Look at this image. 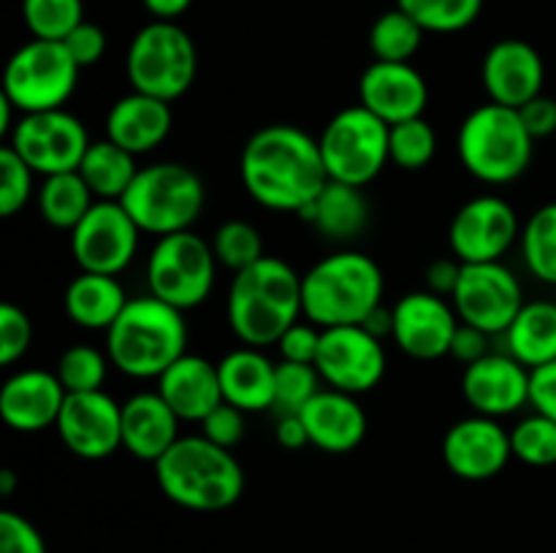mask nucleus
I'll return each instance as SVG.
<instances>
[{
	"mask_svg": "<svg viewBox=\"0 0 556 553\" xmlns=\"http://www.w3.org/2000/svg\"><path fill=\"white\" fill-rule=\"evenodd\" d=\"M90 144L81 119L65 108L20 114L9 133L11 150L41 177L76 171Z\"/></svg>",
	"mask_w": 556,
	"mask_h": 553,
	"instance_id": "12",
	"label": "nucleus"
},
{
	"mask_svg": "<svg viewBox=\"0 0 556 553\" xmlns=\"http://www.w3.org/2000/svg\"><path fill=\"white\" fill-rule=\"evenodd\" d=\"M516 239H521L519 215L508 201L492 193L467 201L448 228L451 255L462 263L503 260Z\"/></svg>",
	"mask_w": 556,
	"mask_h": 553,
	"instance_id": "16",
	"label": "nucleus"
},
{
	"mask_svg": "<svg viewBox=\"0 0 556 553\" xmlns=\"http://www.w3.org/2000/svg\"><path fill=\"white\" fill-rule=\"evenodd\" d=\"M391 312H394L391 339L405 356L416 361H438L448 356L451 342L462 323L451 298L432 291H413L405 293L391 307Z\"/></svg>",
	"mask_w": 556,
	"mask_h": 553,
	"instance_id": "18",
	"label": "nucleus"
},
{
	"mask_svg": "<svg viewBox=\"0 0 556 553\" xmlns=\"http://www.w3.org/2000/svg\"><path fill=\"white\" fill-rule=\"evenodd\" d=\"M462 323L476 325L489 336L505 334L525 307L521 282L503 260L462 263L459 285L451 296Z\"/></svg>",
	"mask_w": 556,
	"mask_h": 553,
	"instance_id": "13",
	"label": "nucleus"
},
{
	"mask_svg": "<svg viewBox=\"0 0 556 553\" xmlns=\"http://www.w3.org/2000/svg\"><path fill=\"white\" fill-rule=\"evenodd\" d=\"M244 415H248V412L223 401L220 407H215V410L201 421V434H204L210 442L233 450L244 439V428H248Z\"/></svg>",
	"mask_w": 556,
	"mask_h": 553,
	"instance_id": "46",
	"label": "nucleus"
},
{
	"mask_svg": "<svg viewBox=\"0 0 556 553\" xmlns=\"http://www.w3.org/2000/svg\"><path fill=\"white\" fill-rule=\"evenodd\" d=\"M65 396L68 394L54 372L22 369L0 388V417L14 432L38 434L43 428H54Z\"/></svg>",
	"mask_w": 556,
	"mask_h": 553,
	"instance_id": "23",
	"label": "nucleus"
},
{
	"mask_svg": "<svg viewBox=\"0 0 556 553\" xmlns=\"http://www.w3.org/2000/svg\"><path fill=\"white\" fill-rule=\"evenodd\" d=\"M239 177L255 204L296 215L329 182L318 139L296 125L255 130L239 157Z\"/></svg>",
	"mask_w": 556,
	"mask_h": 553,
	"instance_id": "1",
	"label": "nucleus"
},
{
	"mask_svg": "<svg viewBox=\"0 0 556 553\" xmlns=\"http://www.w3.org/2000/svg\"><path fill=\"white\" fill-rule=\"evenodd\" d=\"M65 49L79 68H90L106 54V33L96 22H81L65 36Z\"/></svg>",
	"mask_w": 556,
	"mask_h": 553,
	"instance_id": "48",
	"label": "nucleus"
},
{
	"mask_svg": "<svg viewBox=\"0 0 556 553\" xmlns=\"http://www.w3.org/2000/svg\"><path fill=\"white\" fill-rule=\"evenodd\" d=\"M462 276V260L459 258H440L434 263H429L427 269V291L438 293V296L451 298L454 296L456 285H459Z\"/></svg>",
	"mask_w": 556,
	"mask_h": 553,
	"instance_id": "52",
	"label": "nucleus"
},
{
	"mask_svg": "<svg viewBox=\"0 0 556 553\" xmlns=\"http://www.w3.org/2000/svg\"><path fill=\"white\" fill-rule=\"evenodd\" d=\"M383 271L356 249L326 255L302 276V309L320 329L362 325L383 304Z\"/></svg>",
	"mask_w": 556,
	"mask_h": 553,
	"instance_id": "5",
	"label": "nucleus"
},
{
	"mask_svg": "<svg viewBox=\"0 0 556 553\" xmlns=\"http://www.w3.org/2000/svg\"><path fill=\"white\" fill-rule=\"evenodd\" d=\"M14 486H16L14 470L0 472V493H3V497H11V493H14Z\"/></svg>",
	"mask_w": 556,
	"mask_h": 553,
	"instance_id": "56",
	"label": "nucleus"
},
{
	"mask_svg": "<svg viewBox=\"0 0 556 553\" xmlns=\"http://www.w3.org/2000/svg\"><path fill=\"white\" fill-rule=\"evenodd\" d=\"M33 345V323L16 304H0V366H14Z\"/></svg>",
	"mask_w": 556,
	"mask_h": 553,
	"instance_id": "44",
	"label": "nucleus"
},
{
	"mask_svg": "<svg viewBox=\"0 0 556 553\" xmlns=\"http://www.w3.org/2000/svg\"><path fill=\"white\" fill-rule=\"evenodd\" d=\"M141 3L155 20L177 22V16H182L193 5V0H141Z\"/></svg>",
	"mask_w": 556,
	"mask_h": 553,
	"instance_id": "54",
	"label": "nucleus"
},
{
	"mask_svg": "<svg viewBox=\"0 0 556 553\" xmlns=\"http://www.w3.org/2000/svg\"><path fill=\"white\" fill-rule=\"evenodd\" d=\"M389 133L391 125L375 117L362 103L337 112L318 136L329 179L353 188H367L375 182L391 163Z\"/></svg>",
	"mask_w": 556,
	"mask_h": 553,
	"instance_id": "9",
	"label": "nucleus"
},
{
	"mask_svg": "<svg viewBox=\"0 0 556 553\" xmlns=\"http://www.w3.org/2000/svg\"><path fill=\"white\" fill-rule=\"evenodd\" d=\"M125 74L136 92L174 103L199 76V49L177 22L152 20L130 41Z\"/></svg>",
	"mask_w": 556,
	"mask_h": 553,
	"instance_id": "8",
	"label": "nucleus"
},
{
	"mask_svg": "<svg viewBox=\"0 0 556 553\" xmlns=\"http://www.w3.org/2000/svg\"><path fill=\"white\" fill-rule=\"evenodd\" d=\"M217 258L206 239L193 231L161 236L147 260V285L150 293L172 307H201L215 287Z\"/></svg>",
	"mask_w": 556,
	"mask_h": 553,
	"instance_id": "11",
	"label": "nucleus"
},
{
	"mask_svg": "<svg viewBox=\"0 0 556 553\" xmlns=\"http://www.w3.org/2000/svg\"><path fill=\"white\" fill-rule=\"evenodd\" d=\"M391 163L402 171H421L438 155V133L434 125L424 117L405 119L391 125L389 133Z\"/></svg>",
	"mask_w": 556,
	"mask_h": 553,
	"instance_id": "36",
	"label": "nucleus"
},
{
	"mask_svg": "<svg viewBox=\"0 0 556 553\" xmlns=\"http://www.w3.org/2000/svg\"><path fill=\"white\" fill-rule=\"evenodd\" d=\"M212 253H215L217 263L231 269L233 274L250 269L264 258V236L258 228L248 220H228L212 236Z\"/></svg>",
	"mask_w": 556,
	"mask_h": 553,
	"instance_id": "38",
	"label": "nucleus"
},
{
	"mask_svg": "<svg viewBox=\"0 0 556 553\" xmlns=\"http://www.w3.org/2000/svg\"><path fill=\"white\" fill-rule=\"evenodd\" d=\"M139 239L141 228L119 201H96L71 231V253L81 271L117 276L134 263Z\"/></svg>",
	"mask_w": 556,
	"mask_h": 553,
	"instance_id": "14",
	"label": "nucleus"
},
{
	"mask_svg": "<svg viewBox=\"0 0 556 553\" xmlns=\"http://www.w3.org/2000/svg\"><path fill=\"white\" fill-rule=\"evenodd\" d=\"M530 404L535 412L556 421V361L532 369Z\"/></svg>",
	"mask_w": 556,
	"mask_h": 553,
	"instance_id": "50",
	"label": "nucleus"
},
{
	"mask_svg": "<svg viewBox=\"0 0 556 553\" xmlns=\"http://www.w3.org/2000/svg\"><path fill=\"white\" fill-rule=\"evenodd\" d=\"M223 401L242 412H264L275 407L277 363L261 352V347H237L217 361Z\"/></svg>",
	"mask_w": 556,
	"mask_h": 553,
	"instance_id": "28",
	"label": "nucleus"
},
{
	"mask_svg": "<svg viewBox=\"0 0 556 553\" xmlns=\"http://www.w3.org/2000/svg\"><path fill=\"white\" fill-rule=\"evenodd\" d=\"M299 217L307 220L320 236L331 242H348L369 226V201L364 188L329 179L326 188L299 211Z\"/></svg>",
	"mask_w": 556,
	"mask_h": 553,
	"instance_id": "29",
	"label": "nucleus"
},
{
	"mask_svg": "<svg viewBox=\"0 0 556 553\" xmlns=\"http://www.w3.org/2000/svg\"><path fill=\"white\" fill-rule=\"evenodd\" d=\"M109 356L92 345H74L58 358V380L63 383L65 394H90L103 390L109 374Z\"/></svg>",
	"mask_w": 556,
	"mask_h": 553,
	"instance_id": "40",
	"label": "nucleus"
},
{
	"mask_svg": "<svg viewBox=\"0 0 556 553\" xmlns=\"http://www.w3.org/2000/svg\"><path fill=\"white\" fill-rule=\"evenodd\" d=\"M451 358H456L459 363L470 366V363L481 361L483 356H489V334L486 331L476 329V325L459 323L456 329L454 342H451Z\"/></svg>",
	"mask_w": 556,
	"mask_h": 553,
	"instance_id": "51",
	"label": "nucleus"
},
{
	"mask_svg": "<svg viewBox=\"0 0 556 553\" xmlns=\"http://www.w3.org/2000/svg\"><path fill=\"white\" fill-rule=\"evenodd\" d=\"M22 20L33 38L65 41V36L85 22V3L81 0H22Z\"/></svg>",
	"mask_w": 556,
	"mask_h": 553,
	"instance_id": "39",
	"label": "nucleus"
},
{
	"mask_svg": "<svg viewBox=\"0 0 556 553\" xmlns=\"http://www.w3.org/2000/svg\"><path fill=\"white\" fill-rule=\"evenodd\" d=\"M320 374L315 363H277L275 377V410L280 412H302L315 396L320 394Z\"/></svg>",
	"mask_w": 556,
	"mask_h": 553,
	"instance_id": "42",
	"label": "nucleus"
},
{
	"mask_svg": "<svg viewBox=\"0 0 556 553\" xmlns=\"http://www.w3.org/2000/svg\"><path fill=\"white\" fill-rule=\"evenodd\" d=\"M79 65L63 41L33 38L16 49L3 70V92L20 114L63 108L79 81Z\"/></svg>",
	"mask_w": 556,
	"mask_h": 553,
	"instance_id": "10",
	"label": "nucleus"
},
{
	"mask_svg": "<svg viewBox=\"0 0 556 553\" xmlns=\"http://www.w3.org/2000/svg\"><path fill=\"white\" fill-rule=\"evenodd\" d=\"M226 318L233 336L248 347H269L296 320L302 309V274L275 255L233 274L226 298Z\"/></svg>",
	"mask_w": 556,
	"mask_h": 553,
	"instance_id": "2",
	"label": "nucleus"
},
{
	"mask_svg": "<svg viewBox=\"0 0 556 553\" xmlns=\"http://www.w3.org/2000/svg\"><path fill=\"white\" fill-rule=\"evenodd\" d=\"M275 439L277 445H282L286 450L307 448L309 437L302 415H299V412H280V417H277L275 423Z\"/></svg>",
	"mask_w": 556,
	"mask_h": 553,
	"instance_id": "53",
	"label": "nucleus"
},
{
	"mask_svg": "<svg viewBox=\"0 0 556 553\" xmlns=\"http://www.w3.org/2000/svg\"><path fill=\"white\" fill-rule=\"evenodd\" d=\"M76 171L98 201H119L139 173V166L136 155L114 144L112 139H101L87 146Z\"/></svg>",
	"mask_w": 556,
	"mask_h": 553,
	"instance_id": "32",
	"label": "nucleus"
},
{
	"mask_svg": "<svg viewBox=\"0 0 556 553\" xmlns=\"http://www.w3.org/2000/svg\"><path fill=\"white\" fill-rule=\"evenodd\" d=\"M362 325L369 331V334L386 342L391 336V331H394V312H391V309H386L383 304H380V307L375 309V312L369 314V318L364 320Z\"/></svg>",
	"mask_w": 556,
	"mask_h": 553,
	"instance_id": "55",
	"label": "nucleus"
},
{
	"mask_svg": "<svg viewBox=\"0 0 556 553\" xmlns=\"http://www.w3.org/2000/svg\"><path fill=\"white\" fill-rule=\"evenodd\" d=\"M128 301L130 298L125 296V287L119 285L117 276L92 274V271H79L68 282L63 296L65 314L71 323L85 331L112 329Z\"/></svg>",
	"mask_w": 556,
	"mask_h": 553,
	"instance_id": "30",
	"label": "nucleus"
},
{
	"mask_svg": "<svg viewBox=\"0 0 556 553\" xmlns=\"http://www.w3.org/2000/svg\"><path fill=\"white\" fill-rule=\"evenodd\" d=\"M0 553H47L41 531L14 510L0 513Z\"/></svg>",
	"mask_w": 556,
	"mask_h": 553,
	"instance_id": "45",
	"label": "nucleus"
},
{
	"mask_svg": "<svg viewBox=\"0 0 556 553\" xmlns=\"http://www.w3.org/2000/svg\"><path fill=\"white\" fill-rule=\"evenodd\" d=\"M456 152L470 177L483 184H510L525 177L535 152L519 108L483 103L472 108L456 136Z\"/></svg>",
	"mask_w": 556,
	"mask_h": 553,
	"instance_id": "6",
	"label": "nucleus"
},
{
	"mask_svg": "<svg viewBox=\"0 0 556 553\" xmlns=\"http://www.w3.org/2000/svg\"><path fill=\"white\" fill-rule=\"evenodd\" d=\"M510 459V432H505L497 417H462L443 437V461L459 480H492L508 466Z\"/></svg>",
	"mask_w": 556,
	"mask_h": 553,
	"instance_id": "19",
	"label": "nucleus"
},
{
	"mask_svg": "<svg viewBox=\"0 0 556 553\" xmlns=\"http://www.w3.org/2000/svg\"><path fill=\"white\" fill-rule=\"evenodd\" d=\"M521 119H525L527 130H530L532 139H548L556 133V98L541 92L538 98H532L530 103L519 108Z\"/></svg>",
	"mask_w": 556,
	"mask_h": 553,
	"instance_id": "49",
	"label": "nucleus"
},
{
	"mask_svg": "<svg viewBox=\"0 0 556 553\" xmlns=\"http://www.w3.org/2000/svg\"><path fill=\"white\" fill-rule=\"evenodd\" d=\"M320 336H324V329H320V325L309 323L307 318L296 320V323L280 336V342H277L282 361L315 363L320 352Z\"/></svg>",
	"mask_w": 556,
	"mask_h": 553,
	"instance_id": "47",
	"label": "nucleus"
},
{
	"mask_svg": "<svg viewBox=\"0 0 556 553\" xmlns=\"http://www.w3.org/2000/svg\"><path fill=\"white\" fill-rule=\"evenodd\" d=\"M54 432L76 459L103 461L123 448V404L106 390L68 394Z\"/></svg>",
	"mask_w": 556,
	"mask_h": 553,
	"instance_id": "17",
	"label": "nucleus"
},
{
	"mask_svg": "<svg viewBox=\"0 0 556 553\" xmlns=\"http://www.w3.org/2000/svg\"><path fill=\"white\" fill-rule=\"evenodd\" d=\"M179 417L163 401L157 390L130 396L123 404V448L139 461H161L166 450L177 442Z\"/></svg>",
	"mask_w": 556,
	"mask_h": 553,
	"instance_id": "27",
	"label": "nucleus"
},
{
	"mask_svg": "<svg viewBox=\"0 0 556 553\" xmlns=\"http://www.w3.org/2000/svg\"><path fill=\"white\" fill-rule=\"evenodd\" d=\"M358 103L386 125L424 117L429 87L413 63H369L358 79Z\"/></svg>",
	"mask_w": 556,
	"mask_h": 553,
	"instance_id": "22",
	"label": "nucleus"
},
{
	"mask_svg": "<svg viewBox=\"0 0 556 553\" xmlns=\"http://www.w3.org/2000/svg\"><path fill=\"white\" fill-rule=\"evenodd\" d=\"M33 171L9 144L0 150V215L14 217L33 195Z\"/></svg>",
	"mask_w": 556,
	"mask_h": 553,
	"instance_id": "43",
	"label": "nucleus"
},
{
	"mask_svg": "<svg viewBox=\"0 0 556 553\" xmlns=\"http://www.w3.org/2000/svg\"><path fill=\"white\" fill-rule=\"evenodd\" d=\"M427 33L467 30L481 16L483 0H396Z\"/></svg>",
	"mask_w": 556,
	"mask_h": 553,
	"instance_id": "37",
	"label": "nucleus"
},
{
	"mask_svg": "<svg viewBox=\"0 0 556 553\" xmlns=\"http://www.w3.org/2000/svg\"><path fill=\"white\" fill-rule=\"evenodd\" d=\"M96 195L87 188L79 171L54 173V177H43L41 190H38V211L43 220L58 231H74L87 211L96 204Z\"/></svg>",
	"mask_w": 556,
	"mask_h": 553,
	"instance_id": "33",
	"label": "nucleus"
},
{
	"mask_svg": "<svg viewBox=\"0 0 556 553\" xmlns=\"http://www.w3.org/2000/svg\"><path fill=\"white\" fill-rule=\"evenodd\" d=\"M157 394L177 412L179 421L201 423L223 404L220 374L210 358L185 352L157 377Z\"/></svg>",
	"mask_w": 556,
	"mask_h": 553,
	"instance_id": "25",
	"label": "nucleus"
},
{
	"mask_svg": "<svg viewBox=\"0 0 556 553\" xmlns=\"http://www.w3.org/2000/svg\"><path fill=\"white\" fill-rule=\"evenodd\" d=\"M386 366L389 361H386L383 339L369 334L364 325L324 329L315 369L326 388L362 396L380 385V380L386 377Z\"/></svg>",
	"mask_w": 556,
	"mask_h": 553,
	"instance_id": "15",
	"label": "nucleus"
},
{
	"mask_svg": "<svg viewBox=\"0 0 556 553\" xmlns=\"http://www.w3.org/2000/svg\"><path fill=\"white\" fill-rule=\"evenodd\" d=\"M172 128V103L136 90L117 98L106 114V139L136 157L157 150L168 139Z\"/></svg>",
	"mask_w": 556,
	"mask_h": 553,
	"instance_id": "26",
	"label": "nucleus"
},
{
	"mask_svg": "<svg viewBox=\"0 0 556 553\" xmlns=\"http://www.w3.org/2000/svg\"><path fill=\"white\" fill-rule=\"evenodd\" d=\"M519 242L527 271L546 285H556V201L532 211Z\"/></svg>",
	"mask_w": 556,
	"mask_h": 553,
	"instance_id": "35",
	"label": "nucleus"
},
{
	"mask_svg": "<svg viewBox=\"0 0 556 553\" xmlns=\"http://www.w3.org/2000/svg\"><path fill=\"white\" fill-rule=\"evenodd\" d=\"M424 33L427 30L396 5L380 14L369 27V52L380 63H410L421 49Z\"/></svg>",
	"mask_w": 556,
	"mask_h": 553,
	"instance_id": "34",
	"label": "nucleus"
},
{
	"mask_svg": "<svg viewBox=\"0 0 556 553\" xmlns=\"http://www.w3.org/2000/svg\"><path fill=\"white\" fill-rule=\"evenodd\" d=\"M188 352L182 309L150 296L130 298L117 323L106 331V356L117 372L136 380L161 377Z\"/></svg>",
	"mask_w": 556,
	"mask_h": 553,
	"instance_id": "4",
	"label": "nucleus"
},
{
	"mask_svg": "<svg viewBox=\"0 0 556 553\" xmlns=\"http://www.w3.org/2000/svg\"><path fill=\"white\" fill-rule=\"evenodd\" d=\"M152 466L163 497L195 513H220L244 493V470L233 450L210 442L204 434L179 437Z\"/></svg>",
	"mask_w": 556,
	"mask_h": 553,
	"instance_id": "3",
	"label": "nucleus"
},
{
	"mask_svg": "<svg viewBox=\"0 0 556 553\" xmlns=\"http://www.w3.org/2000/svg\"><path fill=\"white\" fill-rule=\"evenodd\" d=\"M481 79L489 101L521 108L543 92L546 65L532 43L521 38H503L489 47L481 65Z\"/></svg>",
	"mask_w": 556,
	"mask_h": 553,
	"instance_id": "21",
	"label": "nucleus"
},
{
	"mask_svg": "<svg viewBox=\"0 0 556 553\" xmlns=\"http://www.w3.org/2000/svg\"><path fill=\"white\" fill-rule=\"evenodd\" d=\"M309 445L324 453L342 455L356 450L367 437V412L358 404V396L324 388L302 412Z\"/></svg>",
	"mask_w": 556,
	"mask_h": 553,
	"instance_id": "24",
	"label": "nucleus"
},
{
	"mask_svg": "<svg viewBox=\"0 0 556 553\" xmlns=\"http://www.w3.org/2000/svg\"><path fill=\"white\" fill-rule=\"evenodd\" d=\"M503 336L505 352L527 369L556 361V304L527 301Z\"/></svg>",
	"mask_w": 556,
	"mask_h": 553,
	"instance_id": "31",
	"label": "nucleus"
},
{
	"mask_svg": "<svg viewBox=\"0 0 556 553\" xmlns=\"http://www.w3.org/2000/svg\"><path fill=\"white\" fill-rule=\"evenodd\" d=\"M204 201L206 190L195 168L163 160L139 168L119 204L134 217L141 233L161 239L190 231L204 211Z\"/></svg>",
	"mask_w": 556,
	"mask_h": 553,
	"instance_id": "7",
	"label": "nucleus"
},
{
	"mask_svg": "<svg viewBox=\"0 0 556 553\" xmlns=\"http://www.w3.org/2000/svg\"><path fill=\"white\" fill-rule=\"evenodd\" d=\"M532 369L516 361L510 352H489L481 361L465 366L462 396L476 415L505 417L530 404Z\"/></svg>",
	"mask_w": 556,
	"mask_h": 553,
	"instance_id": "20",
	"label": "nucleus"
},
{
	"mask_svg": "<svg viewBox=\"0 0 556 553\" xmlns=\"http://www.w3.org/2000/svg\"><path fill=\"white\" fill-rule=\"evenodd\" d=\"M510 450L514 459H519L527 466H554L556 464V421L532 412L521 417L510 428Z\"/></svg>",
	"mask_w": 556,
	"mask_h": 553,
	"instance_id": "41",
	"label": "nucleus"
}]
</instances>
